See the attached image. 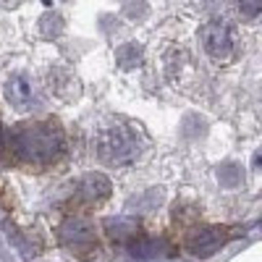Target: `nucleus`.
I'll list each match as a JSON object with an SVG mask.
<instances>
[{
  "label": "nucleus",
  "instance_id": "nucleus-1",
  "mask_svg": "<svg viewBox=\"0 0 262 262\" xmlns=\"http://www.w3.org/2000/svg\"><path fill=\"white\" fill-rule=\"evenodd\" d=\"M6 155L27 168H50L66 155V134L55 121H29L8 131Z\"/></svg>",
  "mask_w": 262,
  "mask_h": 262
},
{
  "label": "nucleus",
  "instance_id": "nucleus-2",
  "mask_svg": "<svg viewBox=\"0 0 262 262\" xmlns=\"http://www.w3.org/2000/svg\"><path fill=\"white\" fill-rule=\"evenodd\" d=\"M142 152H144V139L128 123H113L111 128L102 131V137L97 142V158L113 168L139 160Z\"/></svg>",
  "mask_w": 262,
  "mask_h": 262
},
{
  "label": "nucleus",
  "instance_id": "nucleus-3",
  "mask_svg": "<svg viewBox=\"0 0 262 262\" xmlns=\"http://www.w3.org/2000/svg\"><path fill=\"white\" fill-rule=\"evenodd\" d=\"M200 39H202V48L205 53L217 60V63H228L236 58V32L228 21L223 18H215L210 24L202 27L200 32Z\"/></svg>",
  "mask_w": 262,
  "mask_h": 262
},
{
  "label": "nucleus",
  "instance_id": "nucleus-4",
  "mask_svg": "<svg viewBox=\"0 0 262 262\" xmlns=\"http://www.w3.org/2000/svg\"><path fill=\"white\" fill-rule=\"evenodd\" d=\"M231 236L233 231L228 226H200V228H194L186 238V252L191 257H212L215 252H221L228 242H231Z\"/></svg>",
  "mask_w": 262,
  "mask_h": 262
},
{
  "label": "nucleus",
  "instance_id": "nucleus-5",
  "mask_svg": "<svg viewBox=\"0 0 262 262\" xmlns=\"http://www.w3.org/2000/svg\"><path fill=\"white\" fill-rule=\"evenodd\" d=\"M60 242L79 257H90L100 247L95 226L90 221H84V217H71V221H66L60 226Z\"/></svg>",
  "mask_w": 262,
  "mask_h": 262
},
{
  "label": "nucleus",
  "instance_id": "nucleus-6",
  "mask_svg": "<svg viewBox=\"0 0 262 262\" xmlns=\"http://www.w3.org/2000/svg\"><path fill=\"white\" fill-rule=\"evenodd\" d=\"M6 100L16 107L18 113H29L37 107L39 95H37V86L27 74H13L6 81Z\"/></svg>",
  "mask_w": 262,
  "mask_h": 262
},
{
  "label": "nucleus",
  "instance_id": "nucleus-7",
  "mask_svg": "<svg viewBox=\"0 0 262 262\" xmlns=\"http://www.w3.org/2000/svg\"><path fill=\"white\" fill-rule=\"evenodd\" d=\"M111 196V181L105 176H84L74 191V207H97L100 202H105Z\"/></svg>",
  "mask_w": 262,
  "mask_h": 262
},
{
  "label": "nucleus",
  "instance_id": "nucleus-8",
  "mask_svg": "<svg viewBox=\"0 0 262 262\" xmlns=\"http://www.w3.org/2000/svg\"><path fill=\"white\" fill-rule=\"evenodd\" d=\"M107 233H111L116 242H131V238L139 236V226L131 217H116V221L107 226Z\"/></svg>",
  "mask_w": 262,
  "mask_h": 262
},
{
  "label": "nucleus",
  "instance_id": "nucleus-9",
  "mask_svg": "<svg viewBox=\"0 0 262 262\" xmlns=\"http://www.w3.org/2000/svg\"><path fill=\"white\" fill-rule=\"evenodd\" d=\"M69 84H71V86H79L74 71H69V69H55V71L50 74V90H53L55 97L69 95ZM69 97H71V95H69Z\"/></svg>",
  "mask_w": 262,
  "mask_h": 262
},
{
  "label": "nucleus",
  "instance_id": "nucleus-10",
  "mask_svg": "<svg viewBox=\"0 0 262 262\" xmlns=\"http://www.w3.org/2000/svg\"><path fill=\"white\" fill-rule=\"evenodd\" d=\"M118 63L123 66V69H134V66L142 63V50L139 45H123L118 50Z\"/></svg>",
  "mask_w": 262,
  "mask_h": 262
},
{
  "label": "nucleus",
  "instance_id": "nucleus-11",
  "mask_svg": "<svg viewBox=\"0 0 262 262\" xmlns=\"http://www.w3.org/2000/svg\"><path fill=\"white\" fill-rule=\"evenodd\" d=\"M233 6H236V11L242 13L244 18H257L262 0H233Z\"/></svg>",
  "mask_w": 262,
  "mask_h": 262
},
{
  "label": "nucleus",
  "instance_id": "nucleus-12",
  "mask_svg": "<svg viewBox=\"0 0 262 262\" xmlns=\"http://www.w3.org/2000/svg\"><path fill=\"white\" fill-rule=\"evenodd\" d=\"M39 27H42V29H48V32H45L48 37H55V34H58V29H63V21H60L58 16H53V13H50V16L42 18V24H39Z\"/></svg>",
  "mask_w": 262,
  "mask_h": 262
}]
</instances>
